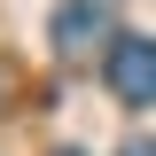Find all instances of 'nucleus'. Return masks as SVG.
Returning a JSON list of instances; mask_svg holds the SVG:
<instances>
[{"label": "nucleus", "mask_w": 156, "mask_h": 156, "mask_svg": "<svg viewBox=\"0 0 156 156\" xmlns=\"http://www.w3.org/2000/svg\"><path fill=\"white\" fill-rule=\"evenodd\" d=\"M55 156H86V148H55Z\"/></svg>", "instance_id": "20e7f679"}, {"label": "nucleus", "mask_w": 156, "mask_h": 156, "mask_svg": "<svg viewBox=\"0 0 156 156\" xmlns=\"http://www.w3.org/2000/svg\"><path fill=\"white\" fill-rule=\"evenodd\" d=\"M109 94L133 101V109L156 101V39L148 31H117L109 39Z\"/></svg>", "instance_id": "f257e3e1"}, {"label": "nucleus", "mask_w": 156, "mask_h": 156, "mask_svg": "<svg viewBox=\"0 0 156 156\" xmlns=\"http://www.w3.org/2000/svg\"><path fill=\"white\" fill-rule=\"evenodd\" d=\"M117 156H156V140H125V148H117Z\"/></svg>", "instance_id": "7ed1b4c3"}, {"label": "nucleus", "mask_w": 156, "mask_h": 156, "mask_svg": "<svg viewBox=\"0 0 156 156\" xmlns=\"http://www.w3.org/2000/svg\"><path fill=\"white\" fill-rule=\"evenodd\" d=\"M101 31H109V0H62V8H55V23H47L55 55H86Z\"/></svg>", "instance_id": "f03ea898"}]
</instances>
